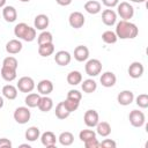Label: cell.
Wrapping results in <instances>:
<instances>
[{
    "instance_id": "6da1fadb",
    "label": "cell",
    "mask_w": 148,
    "mask_h": 148,
    "mask_svg": "<svg viewBox=\"0 0 148 148\" xmlns=\"http://www.w3.org/2000/svg\"><path fill=\"white\" fill-rule=\"evenodd\" d=\"M114 32H116L117 37L120 39H133L138 36L139 29L134 23H132L130 21L121 20L120 22L117 23Z\"/></svg>"
},
{
    "instance_id": "7a4b0ae2",
    "label": "cell",
    "mask_w": 148,
    "mask_h": 148,
    "mask_svg": "<svg viewBox=\"0 0 148 148\" xmlns=\"http://www.w3.org/2000/svg\"><path fill=\"white\" fill-rule=\"evenodd\" d=\"M13 117H14V120L17 124L24 125V124H27L30 120L31 112H30V110H29L28 106H18V108L15 109Z\"/></svg>"
},
{
    "instance_id": "3957f363",
    "label": "cell",
    "mask_w": 148,
    "mask_h": 148,
    "mask_svg": "<svg viewBox=\"0 0 148 148\" xmlns=\"http://www.w3.org/2000/svg\"><path fill=\"white\" fill-rule=\"evenodd\" d=\"M117 12H118V15L123 20H125V21H128L134 15V8H133V6L130 2H127V1H123V2L118 3L117 5Z\"/></svg>"
},
{
    "instance_id": "277c9868",
    "label": "cell",
    "mask_w": 148,
    "mask_h": 148,
    "mask_svg": "<svg viewBox=\"0 0 148 148\" xmlns=\"http://www.w3.org/2000/svg\"><path fill=\"white\" fill-rule=\"evenodd\" d=\"M35 87H36L35 81L30 76H22V77H20L18 81H17V86H16L17 90H20L21 92H25V94L31 92L35 89Z\"/></svg>"
},
{
    "instance_id": "5b68a950",
    "label": "cell",
    "mask_w": 148,
    "mask_h": 148,
    "mask_svg": "<svg viewBox=\"0 0 148 148\" xmlns=\"http://www.w3.org/2000/svg\"><path fill=\"white\" fill-rule=\"evenodd\" d=\"M84 71L89 76H97L102 72V62L98 59H89L86 62Z\"/></svg>"
},
{
    "instance_id": "8992f818",
    "label": "cell",
    "mask_w": 148,
    "mask_h": 148,
    "mask_svg": "<svg viewBox=\"0 0 148 148\" xmlns=\"http://www.w3.org/2000/svg\"><path fill=\"white\" fill-rule=\"evenodd\" d=\"M128 120L133 127H141L146 123V116L140 110H132L128 114Z\"/></svg>"
},
{
    "instance_id": "52a82bcc",
    "label": "cell",
    "mask_w": 148,
    "mask_h": 148,
    "mask_svg": "<svg viewBox=\"0 0 148 148\" xmlns=\"http://www.w3.org/2000/svg\"><path fill=\"white\" fill-rule=\"evenodd\" d=\"M68 22H69V25L74 29H80L83 27L84 22H86V18L83 16L82 13L80 12H73L71 13L69 17H68Z\"/></svg>"
},
{
    "instance_id": "ba28073f",
    "label": "cell",
    "mask_w": 148,
    "mask_h": 148,
    "mask_svg": "<svg viewBox=\"0 0 148 148\" xmlns=\"http://www.w3.org/2000/svg\"><path fill=\"white\" fill-rule=\"evenodd\" d=\"M145 72V67L140 62V61H133L130 66H128V69H127V73L128 75L132 77V79H139L142 76Z\"/></svg>"
},
{
    "instance_id": "9c48e42d",
    "label": "cell",
    "mask_w": 148,
    "mask_h": 148,
    "mask_svg": "<svg viewBox=\"0 0 148 148\" xmlns=\"http://www.w3.org/2000/svg\"><path fill=\"white\" fill-rule=\"evenodd\" d=\"M83 120H84V124H86L88 127H96V125H97L98 121H99L98 112H97L96 110H87V111L84 112Z\"/></svg>"
},
{
    "instance_id": "30bf717a",
    "label": "cell",
    "mask_w": 148,
    "mask_h": 148,
    "mask_svg": "<svg viewBox=\"0 0 148 148\" xmlns=\"http://www.w3.org/2000/svg\"><path fill=\"white\" fill-rule=\"evenodd\" d=\"M37 91H38L39 95H43V96L50 95L53 91V83H52V81L46 80V79L40 80L37 83Z\"/></svg>"
},
{
    "instance_id": "8fae6325",
    "label": "cell",
    "mask_w": 148,
    "mask_h": 148,
    "mask_svg": "<svg viewBox=\"0 0 148 148\" xmlns=\"http://www.w3.org/2000/svg\"><path fill=\"white\" fill-rule=\"evenodd\" d=\"M40 141H42V145L45 146L46 148H53L57 143V136L53 132L51 131H46L44 132L40 136Z\"/></svg>"
},
{
    "instance_id": "7c38bea8",
    "label": "cell",
    "mask_w": 148,
    "mask_h": 148,
    "mask_svg": "<svg viewBox=\"0 0 148 148\" xmlns=\"http://www.w3.org/2000/svg\"><path fill=\"white\" fill-rule=\"evenodd\" d=\"M89 58V49L86 45H77L74 49V59L79 62H83Z\"/></svg>"
},
{
    "instance_id": "4fadbf2b",
    "label": "cell",
    "mask_w": 148,
    "mask_h": 148,
    "mask_svg": "<svg viewBox=\"0 0 148 148\" xmlns=\"http://www.w3.org/2000/svg\"><path fill=\"white\" fill-rule=\"evenodd\" d=\"M99 81H101V84L105 88H111L116 84L117 82V77H116V74L113 72H104L101 77H99Z\"/></svg>"
},
{
    "instance_id": "5bb4252c",
    "label": "cell",
    "mask_w": 148,
    "mask_h": 148,
    "mask_svg": "<svg viewBox=\"0 0 148 148\" xmlns=\"http://www.w3.org/2000/svg\"><path fill=\"white\" fill-rule=\"evenodd\" d=\"M133 101H134V94L131 90H123L117 96V102L123 106H127L132 104Z\"/></svg>"
},
{
    "instance_id": "9a60e30c",
    "label": "cell",
    "mask_w": 148,
    "mask_h": 148,
    "mask_svg": "<svg viewBox=\"0 0 148 148\" xmlns=\"http://www.w3.org/2000/svg\"><path fill=\"white\" fill-rule=\"evenodd\" d=\"M102 21L105 25L112 27L117 22V13L113 9H104L102 12Z\"/></svg>"
},
{
    "instance_id": "2e32d148",
    "label": "cell",
    "mask_w": 148,
    "mask_h": 148,
    "mask_svg": "<svg viewBox=\"0 0 148 148\" xmlns=\"http://www.w3.org/2000/svg\"><path fill=\"white\" fill-rule=\"evenodd\" d=\"M72 60V56L69 52L65 51V50H61V51H58L54 56V61L59 65V66H67L69 65Z\"/></svg>"
},
{
    "instance_id": "e0dca14e",
    "label": "cell",
    "mask_w": 148,
    "mask_h": 148,
    "mask_svg": "<svg viewBox=\"0 0 148 148\" xmlns=\"http://www.w3.org/2000/svg\"><path fill=\"white\" fill-rule=\"evenodd\" d=\"M50 24V18L45 14H39L34 20V28L37 30H45Z\"/></svg>"
},
{
    "instance_id": "ac0fdd59",
    "label": "cell",
    "mask_w": 148,
    "mask_h": 148,
    "mask_svg": "<svg viewBox=\"0 0 148 148\" xmlns=\"http://www.w3.org/2000/svg\"><path fill=\"white\" fill-rule=\"evenodd\" d=\"M2 17L8 23L15 22L16 18H17V12H16L15 7H13V6H5L3 9H2Z\"/></svg>"
},
{
    "instance_id": "d6986e66",
    "label": "cell",
    "mask_w": 148,
    "mask_h": 148,
    "mask_svg": "<svg viewBox=\"0 0 148 148\" xmlns=\"http://www.w3.org/2000/svg\"><path fill=\"white\" fill-rule=\"evenodd\" d=\"M22 47H23V45H22L21 40H18V39H10L6 44V51L9 54H17V53H20Z\"/></svg>"
},
{
    "instance_id": "ffe728a7",
    "label": "cell",
    "mask_w": 148,
    "mask_h": 148,
    "mask_svg": "<svg viewBox=\"0 0 148 148\" xmlns=\"http://www.w3.org/2000/svg\"><path fill=\"white\" fill-rule=\"evenodd\" d=\"M84 10L91 15H95L102 10V5L97 0H89L84 3Z\"/></svg>"
},
{
    "instance_id": "44dd1931",
    "label": "cell",
    "mask_w": 148,
    "mask_h": 148,
    "mask_svg": "<svg viewBox=\"0 0 148 148\" xmlns=\"http://www.w3.org/2000/svg\"><path fill=\"white\" fill-rule=\"evenodd\" d=\"M2 96L9 101H13L17 97V88L13 84H6L2 87Z\"/></svg>"
},
{
    "instance_id": "7402d4cb",
    "label": "cell",
    "mask_w": 148,
    "mask_h": 148,
    "mask_svg": "<svg viewBox=\"0 0 148 148\" xmlns=\"http://www.w3.org/2000/svg\"><path fill=\"white\" fill-rule=\"evenodd\" d=\"M42 112H49L53 108V101L49 96H40L38 106H37Z\"/></svg>"
},
{
    "instance_id": "603a6c76",
    "label": "cell",
    "mask_w": 148,
    "mask_h": 148,
    "mask_svg": "<svg viewBox=\"0 0 148 148\" xmlns=\"http://www.w3.org/2000/svg\"><path fill=\"white\" fill-rule=\"evenodd\" d=\"M111 133V126L108 121H98V124L96 125V134L105 138L109 136Z\"/></svg>"
},
{
    "instance_id": "cb8c5ba5",
    "label": "cell",
    "mask_w": 148,
    "mask_h": 148,
    "mask_svg": "<svg viewBox=\"0 0 148 148\" xmlns=\"http://www.w3.org/2000/svg\"><path fill=\"white\" fill-rule=\"evenodd\" d=\"M0 75L1 77L7 81V82H12L16 79L17 74H16V69H12V68H8V67H1V71H0Z\"/></svg>"
},
{
    "instance_id": "d4e9b609",
    "label": "cell",
    "mask_w": 148,
    "mask_h": 148,
    "mask_svg": "<svg viewBox=\"0 0 148 148\" xmlns=\"http://www.w3.org/2000/svg\"><path fill=\"white\" fill-rule=\"evenodd\" d=\"M24 136H25L27 141L34 142V141H36L37 139H39V136H40V131H39V128H38L37 126H30V127L25 131Z\"/></svg>"
},
{
    "instance_id": "484cf974",
    "label": "cell",
    "mask_w": 148,
    "mask_h": 148,
    "mask_svg": "<svg viewBox=\"0 0 148 148\" xmlns=\"http://www.w3.org/2000/svg\"><path fill=\"white\" fill-rule=\"evenodd\" d=\"M39 99H40V95L37 94V92H29L24 99L25 102V105L28 108H37L38 106V103H39Z\"/></svg>"
},
{
    "instance_id": "4316f807",
    "label": "cell",
    "mask_w": 148,
    "mask_h": 148,
    "mask_svg": "<svg viewBox=\"0 0 148 148\" xmlns=\"http://www.w3.org/2000/svg\"><path fill=\"white\" fill-rule=\"evenodd\" d=\"M54 113H56V117H57L58 119H60V120L68 118L69 114H71V112L65 108L64 102H60V103L57 104V106H56V109H54Z\"/></svg>"
},
{
    "instance_id": "83f0119b",
    "label": "cell",
    "mask_w": 148,
    "mask_h": 148,
    "mask_svg": "<svg viewBox=\"0 0 148 148\" xmlns=\"http://www.w3.org/2000/svg\"><path fill=\"white\" fill-rule=\"evenodd\" d=\"M67 82L71 86H77L82 82V74L79 71H72L67 74Z\"/></svg>"
},
{
    "instance_id": "f1b7e54d",
    "label": "cell",
    "mask_w": 148,
    "mask_h": 148,
    "mask_svg": "<svg viewBox=\"0 0 148 148\" xmlns=\"http://www.w3.org/2000/svg\"><path fill=\"white\" fill-rule=\"evenodd\" d=\"M58 140H59V142H60V145H61V146L67 147V146H71V145L74 142V135H73L71 132L65 131V132L60 133V135H59Z\"/></svg>"
},
{
    "instance_id": "f546056e",
    "label": "cell",
    "mask_w": 148,
    "mask_h": 148,
    "mask_svg": "<svg viewBox=\"0 0 148 148\" xmlns=\"http://www.w3.org/2000/svg\"><path fill=\"white\" fill-rule=\"evenodd\" d=\"M54 52V45L53 43H49V44H42L38 45V53L40 57H49L51 54H53Z\"/></svg>"
},
{
    "instance_id": "4dcf8cb0",
    "label": "cell",
    "mask_w": 148,
    "mask_h": 148,
    "mask_svg": "<svg viewBox=\"0 0 148 148\" xmlns=\"http://www.w3.org/2000/svg\"><path fill=\"white\" fill-rule=\"evenodd\" d=\"M81 88H82V90H83L86 94H91V92H94V91L97 89V83H96V81L92 80V79H87V80H84V81L82 82Z\"/></svg>"
},
{
    "instance_id": "1f68e13d",
    "label": "cell",
    "mask_w": 148,
    "mask_h": 148,
    "mask_svg": "<svg viewBox=\"0 0 148 148\" xmlns=\"http://www.w3.org/2000/svg\"><path fill=\"white\" fill-rule=\"evenodd\" d=\"M37 42H38V45H42V44H49V43H53V36L50 31H46V30H43L38 37H37Z\"/></svg>"
},
{
    "instance_id": "d6a6232c",
    "label": "cell",
    "mask_w": 148,
    "mask_h": 148,
    "mask_svg": "<svg viewBox=\"0 0 148 148\" xmlns=\"http://www.w3.org/2000/svg\"><path fill=\"white\" fill-rule=\"evenodd\" d=\"M28 28H29V25L27 23H24V22H21L18 24H16L15 28H14V35H15V37H17L18 39H23V37H24Z\"/></svg>"
},
{
    "instance_id": "836d02e7",
    "label": "cell",
    "mask_w": 148,
    "mask_h": 148,
    "mask_svg": "<svg viewBox=\"0 0 148 148\" xmlns=\"http://www.w3.org/2000/svg\"><path fill=\"white\" fill-rule=\"evenodd\" d=\"M102 40L105 44H114L118 40V37H117V35H116L114 31L106 30V31H104L102 34Z\"/></svg>"
},
{
    "instance_id": "e575fe53",
    "label": "cell",
    "mask_w": 148,
    "mask_h": 148,
    "mask_svg": "<svg viewBox=\"0 0 148 148\" xmlns=\"http://www.w3.org/2000/svg\"><path fill=\"white\" fill-rule=\"evenodd\" d=\"M2 66L3 67H8V68H12V69H17L18 67V61L15 57L13 56H8L3 59L2 61Z\"/></svg>"
},
{
    "instance_id": "d590c367",
    "label": "cell",
    "mask_w": 148,
    "mask_h": 148,
    "mask_svg": "<svg viewBox=\"0 0 148 148\" xmlns=\"http://www.w3.org/2000/svg\"><path fill=\"white\" fill-rule=\"evenodd\" d=\"M92 138H96V132L94 130H82L80 133H79V139L84 142L87 140H90Z\"/></svg>"
},
{
    "instance_id": "8d00e7d4",
    "label": "cell",
    "mask_w": 148,
    "mask_h": 148,
    "mask_svg": "<svg viewBox=\"0 0 148 148\" xmlns=\"http://www.w3.org/2000/svg\"><path fill=\"white\" fill-rule=\"evenodd\" d=\"M62 102H64L65 108H66L71 113H72L73 111H76L77 108H79V105H80V102L74 101V99H71V98H66V99L62 101Z\"/></svg>"
},
{
    "instance_id": "74e56055",
    "label": "cell",
    "mask_w": 148,
    "mask_h": 148,
    "mask_svg": "<svg viewBox=\"0 0 148 148\" xmlns=\"http://www.w3.org/2000/svg\"><path fill=\"white\" fill-rule=\"evenodd\" d=\"M135 103L139 108L141 109H147L148 108V95L147 94H140L135 98Z\"/></svg>"
},
{
    "instance_id": "f35d334b",
    "label": "cell",
    "mask_w": 148,
    "mask_h": 148,
    "mask_svg": "<svg viewBox=\"0 0 148 148\" xmlns=\"http://www.w3.org/2000/svg\"><path fill=\"white\" fill-rule=\"evenodd\" d=\"M35 38H36V29L29 25V28H28V30L23 37V40L24 42H32V40H35Z\"/></svg>"
},
{
    "instance_id": "ab89813d",
    "label": "cell",
    "mask_w": 148,
    "mask_h": 148,
    "mask_svg": "<svg viewBox=\"0 0 148 148\" xmlns=\"http://www.w3.org/2000/svg\"><path fill=\"white\" fill-rule=\"evenodd\" d=\"M67 98H71V99H74V101L80 102L82 99V94L79 90H76V89H71L67 92Z\"/></svg>"
},
{
    "instance_id": "60d3db41",
    "label": "cell",
    "mask_w": 148,
    "mask_h": 148,
    "mask_svg": "<svg viewBox=\"0 0 148 148\" xmlns=\"http://www.w3.org/2000/svg\"><path fill=\"white\" fill-rule=\"evenodd\" d=\"M86 148H98L99 147V141L96 138H92L90 140H87L83 142Z\"/></svg>"
},
{
    "instance_id": "b9f144b4",
    "label": "cell",
    "mask_w": 148,
    "mask_h": 148,
    "mask_svg": "<svg viewBox=\"0 0 148 148\" xmlns=\"http://www.w3.org/2000/svg\"><path fill=\"white\" fill-rule=\"evenodd\" d=\"M116 146H117L116 141L111 139H104L102 142H99V147H103V148H116Z\"/></svg>"
},
{
    "instance_id": "7bdbcfd3",
    "label": "cell",
    "mask_w": 148,
    "mask_h": 148,
    "mask_svg": "<svg viewBox=\"0 0 148 148\" xmlns=\"http://www.w3.org/2000/svg\"><path fill=\"white\" fill-rule=\"evenodd\" d=\"M12 141L7 138H1L0 139V148H12Z\"/></svg>"
},
{
    "instance_id": "ee69618b",
    "label": "cell",
    "mask_w": 148,
    "mask_h": 148,
    "mask_svg": "<svg viewBox=\"0 0 148 148\" xmlns=\"http://www.w3.org/2000/svg\"><path fill=\"white\" fill-rule=\"evenodd\" d=\"M102 3L109 8H112L119 3V0H102Z\"/></svg>"
},
{
    "instance_id": "f6af8a7d",
    "label": "cell",
    "mask_w": 148,
    "mask_h": 148,
    "mask_svg": "<svg viewBox=\"0 0 148 148\" xmlns=\"http://www.w3.org/2000/svg\"><path fill=\"white\" fill-rule=\"evenodd\" d=\"M73 0H56V2L59 5V6H69L72 3Z\"/></svg>"
},
{
    "instance_id": "bcb514c9",
    "label": "cell",
    "mask_w": 148,
    "mask_h": 148,
    "mask_svg": "<svg viewBox=\"0 0 148 148\" xmlns=\"http://www.w3.org/2000/svg\"><path fill=\"white\" fill-rule=\"evenodd\" d=\"M3 105H5L3 97H2V96H0V109H2V108H3Z\"/></svg>"
},
{
    "instance_id": "7dc6e473",
    "label": "cell",
    "mask_w": 148,
    "mask_h": 148,
    "mask_svg": "<svg viewBox=\"0 0 148 148\" xmlns=\"http://www.w3.org/2000/svg\"><path fill=\"white\" fill-rule=\"evenodd\" d=\"M6 6V0H0V8H3Z\"/></svg>"
},
{
    "instance_id": "c3c4849f",
    "label": "cell",
    "mask_w": 148,
    "mask_h": 148,
    "mask_svg": "<svg viewBox=\"0 0 148 148\" xmlns=\"http://www.w3.org/2000/svg\"><path fill=\"white\" fill-rule=\"evenodd\" d=\"M130 1H132V2H135V3H142V2H145L146 0H130Z\"/></svg>"
},
{
    "instance_id": "681fc988",
    "label": "cell",
    "mask_w": 148,
    "mask_h": 148,
    "mask_svg": "<svg viewBox=\"0 0 148 148\" xmlns=\"http://www.w3.org/2000/svg\"><path fill=\"white\" fill-rule=\"evenodd\" d=\"M20 147H28V148H30V146H29V145H21Z\"/></svg>"
},
{
    "instance_id": "f907efd6",
    "label": "cell",
    "mask_w": 148,
    "mask_h": 148,
    "mask_svg": "<svg viewBox=\"0 0 148 148\" xmlns=\"http://www.w3.org/2000/svg\"><path fill=\"white\" fill-rule=\"evenodd\" d=\"M20 1H21V2H29L30 0H20Z\"/></svg>"
}]
</instances>
